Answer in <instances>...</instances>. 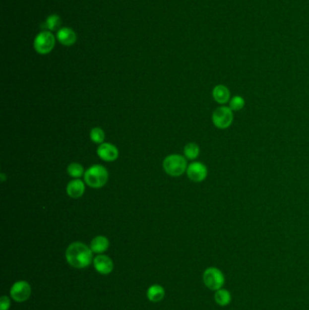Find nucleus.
Segmentation results:
<instances>
[{"label": "nucleus", "instance_id": "obj_1", "mask_svg": "<svg viewBox=\"0 0 309 310\" xmlns=\"http://www.w3.org/2000/svg\"><path fill=\"white\" fill-rule=\"evenodd\" d=\"M93 251L82 242H73L69 245L65 251L67 262L75 268H84L88 267L93 259Z\"/></svg>", "mask_w": 309, "mask_h": 310}, {"label": "nucleus", "instance_id": "obj_2", "mask_svg": "<svg viewBox=\"0 0 309 310\" xmlns=\"http://www.w3.org/2000/svg\"><path fill=\"white\" fill-rule=\"evenodd\" d=\"M109 178L108 171L105 166L95 164L86 170L84 173V179L85 184L91 188L99 189L107 184Z\"/></svg>", "mask_w": 309, "mask_h": 310}, {"label": "nucleus", "instance_id": "obj_3", "mask_svg": "<svg viewBox=\"0 0 309 310\" xmlns=\"http://www.w3.org/2000/svg\"><path fill=\"white\" fill-rule=\"evenodd\" d=\"M163 169L166 174L173 177H179L184 174L188 168L185 157L180 154H171L164 159Z\"/></svg>", "mask_w": 309, "mask_h": 310}, {"label": "nucleus", "instance_id": "obj_4", "mask_svg": "<svg viewBox=\"0 0 309 310\" xmlns=\"http://www.w3.org/2000/svg\"><path fill=\"white\" fill-rule=\"evenodd\" d=\"M203 283L208 289L212 291H217L222 289L225 284V277L222 271L218 268L210 267L208 268L203 273Z\"/></svg>", "mask_w": 309, "mask_h": 310}, {"label": "nucleus", "instance_id": "obj_5", "mask_svg": "<svg viewBox=\"0 0 309 310\" xmlns=\"http://www.w3.org/2000/svg\"><path fill=\"white\" fill-rule=\"evenodd\" d=\"M56 46V37L53 35L52 32H40L34 40V48L36 52L39 55H48L52 52Z\"/></svg>", "mask_w": 309, "mask_h": 310}, {"label": "nucleus", "instance_id": "obj_6", "mask_svg": "<svg viewBox=\"0 0 309 310\" xmlns=\"http://www.w3.org/2000/svg\"><path fill=\"white\" fill-rule=\"evenodd\" d=\"M233 111L229 106H220L212 114V123L218 129L224 130L231 126L233 123Z\"/></svg>", "mask_w": 309, "mask_h": 310}, {"label": "nucleus", "instance_id": "obj_7", "mask_svg": "<svg viewBox=\"0 0 309 310\" xmlns=\"http://www.w3.org/2000/svg\"><path fill=\"white\" fill-rule=\"evenodd\" d=\"M12 299L16 302L26 301L31 296V287L26 281H17L10 289Z\"/></svg>", "mask_w": 309, "mask_h": 310}, {"label": "nucleus", "instance_id": "obj_8", "mask_svg": "<svg viewBox=\"0 0 309 310\" xmlns=\"http://www.w3.org/2000/svg\"><path fill=\"white\" fill-rule=\"evenodd\" d=\"M186 173L190 181H192L194 183H200L207 178L208 169L203 163L200 162H194L189 164Z\"/></svg>", "mask_w": 309, "mask_h": 310}, {"label": "nucleus", "instance_id": "obj_9", "mask_svg": "<svg viewBox=\"0 0 309 310\" xmlns=\"http://www.w3.org/2000/svg\"><path fill=\"white\" fill-rule=\"evenodd\" d=\"M97 154L103 161L114 162L119 156V151L116 145L109 142H103L97 148Z\"/></svg>", "mask_w": 309, "mask_h": 310}, {"label": "nucleus", "instance_id": "obj_10", "mask_svg": "<svg viewBox=\"0 0 309 310\" xmlns=\"http://www.w3.org/2000/svg\"><path fill=\"white\" fill-rule=\"evenodd\" d=\"M94 266L97 272L102 275L111 273L114 269L113 260L106 255H98L94 258Z\"/></svg>", "mask_w": 309, "mask_h": 310}, {"label": "nucleus", "instance_id": "obj_11", "mask_svg": "<svg viewBox=\"0 0 309 310\" xmlns=\"http://www.w3.org/2000/svg\"><path fill=\"white\" fill-rule=\"evenodd\" d=\"M57 39L61 45L65 47H71L75 44L77 40V37L75 32L70 27H62L58 29L57 33Z\"/></svg>", "mask_w": 309, "mask_h": 310}, {"label": "nucleus", "instance_id": "obj_12", "mask_svg": "<svg viewBox=\"0 0 309 310\" xmlns=\"http://www.w3.org/2000/svg\"><path fill=\"white\" fill-rule=\"evenodd\" d=\"M84 190L85 185L84 182L80 179L72 180L66 186V192L69 197L73 199H79L80 197H82L84 195Z\"/></svg>", "mask_w": 309, "mask_h": 310}, {"label": "nucleus", "instance_id": "obj_13", "mask_svg": "<svg viewBox=\"0 0 309 310\" xmlns=\"http://www.w3.org/2000/svg\"><path fill=\"white\" fill-rule=\"evenodd\" d=\"M212 97L218 104L225 105L231 99V92L226 85L218 84L212 90Z\"/></svg>", "mask_w": 309, "mask_h": 310}, {"label": "nucleus", "instance_id": "obj_14", "mask_svg": "<svg viewBox=\"0 0 309 310\" xmlns=\"http://www.w3.org/2000/svg\"><path fill=\"white\" fill-rule=\"evenodd\" d=\"M109 241L108 239L105 236L95 237V239L91 242L90 248L92 249L93 252L101 254L106 251L109 248Z\"/></svg>", "mask_w": 309, "mask_h": 310}, {"label": "nucleus", "instance_id": "obj_15", "mask_svg": "<svg viewBox=\"0 0 309 310\" xmlns=\"http://www.w3.org/2000/svg\"><path fill=\"white\" fill-rule=\"evenodd\" d=\"M165 296V290L160 285H152L147 291V297L152 302H159Z\"/></svg>", "mask_w": 309, "mask_h": 310}, {"label": "nucleus", "instance_id": "obj_16", "mask_svg": "<svg viewBox=\"0 0 309 310\" xmlns=\"http://www.w3.org/2000/svg\"><path fill=\"white\" fill-rule=\"evenodd\" d=\"M214 300L215 302L220 307H227L231 304L232 300L231 292L227 289H219L215 292Z\"/></svg>", "mask_w": 309, "mask_h": 310}, {"label": "nucleus", "instance_id": "obj_17", "mask_svg": "<svg viewBox=\"0 0 309 310\" xmlns=\"http://www.w3.org/2000/svg\"><path fill=\"white\" fill-rule=\"evenodd\" d=\"M61 23H62L61 17L57 14H53L47 18L45 26L47 27L48 31H56L61 26Z\"/></svg>", "mask_w": 309, "mask_h": 310}, {"label": "nucleus", "instance_id": "obj_18", "mask_svg": "<svg viewBox=\"0 0 309 310\" xmlns=\"http://www.w3.org/2000/svg\"><path fill=\"white\" fill-rule=\"evenodd\" d=\"M199 147L195 142H189L184 147V155L189 160H194L199 156Z\"/></svg>", "mask_w": 309, "mask_h": 310}, {"label": "nucleus", "instance_id": "obj_19", "mask_svg": "<svg viewBox=\"0 0 309 310\" xmlns=\"http://www.w3.org/2000/svg\"><path fill=\"white\" fill-rule=\"evenodd\" d=\"M84 167L77 163H70L67 167V174L74 179H79L84 175Z\"/></svg>", "mask_w": 309, "mask_h": 310}, {"label": "nucleus", "instance_id": "obj_20", "mask_svg": "<svg viewBox=\"0 0 309 310\" xmlns=\"http://www.w3.org/2000/svg\"><path fill=\"white\" fill-rule=\"evenodd\" d=\"M229 107L233 112H239L242 110L245 106V100L241 95H235L229 102Z\"/></svg>", "mask_w": 309, "mask_h": 310}, {"label": "nucleus", "instance_id": "obj_21", "mask_svg": "<svg viewBox=\"0 0 309 310\" xmlns=\"http://www.w3.org/2000/svg\"><path fill=\"white\" fill-rule=\"evenodd\" d=\"M90 138L95 143H103L105 141V131L100 127H95L90 131Z\"/></svg>", "mask_w": 309, "mask_h": 310}, {"label": "nucleus", "instance_id": "obj_22", "mask_svg": "<svg viewBox=\"0 0 309 310\" xmlns=\"http://www.w3.org/2000/svg\"><path fill=\"white\" fill-rule=\"evenodd\" d=\"M10 308V300L6 296H2L0 300V310H8Z\"/></svg>", "mask_w": 309, "mask_h": 310}]
</instances>
